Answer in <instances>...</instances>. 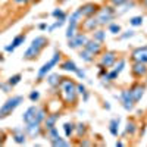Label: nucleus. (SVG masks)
Listing matches in <instances>:
<instances>
[{"instance_id":"nucleus-1","label":"nucleus","mask_w":147,"mask_h":147,"mask_svg":"<svg viewBox=\"0 0 147 147\" xmlns=\"http://www.w3.org/2000/svg\"><path fill=\"white\" fill-rule=\"evenodd\" d=\"M46 110L38 106H30L22 115V121L25 124H41L46 119Z\"/></svg>"},{"instance_id":"nucleus-2","label":"nucleus","mask_w":147,"mask_h":147,"mask_svg":"<svg viewBox=\"0 0 147 147\" xmlns=\"http://www.w3.org/2000/svg\"><path fill=\"white\" fill-rule=\"evenodd\" d=\"M60 94H62L65 103H75L77 102V84L72 80H62L59 84Z\"/></svg>"},{"instance_id":"nucleus-3","label":"nucleus","mask_w":147,"mask_h":147,"mask_svg":"<svg viewBox=\"0 0 147 147\" xmlns=\"http://www.w3.org/2000/svg\"><path fill=\"white\" fill-rule=\"evenodd\" d=\"M46 46H47V38H46V37H43V35L35 37V38L32 40V43L30 44V47L25 50V53H24V59H27V60L35 59L37 56L41 53V50Z\"/></svg>"},{"instance_id":"nucleus-4","label":"nucleus","mask_w":147,"mask_h":147,"mask_svg":"<svg viewBox=\"0 0 147 147\" xmlns=\"http://www.w3.org/2000/svg\"><path fill=\"white\" fill-rule=\"evenodd\" d=\"M22 102H24L22 96H12V97H9V99L2 105V107H0V119H5L6 116H9L18 106H21Z\"/></svg>"},{"instance_id":"nucleus-5","label":"nucleus","mask_w":147,"mask_h":147,"mask_svg":"<svg viewBox=\"0 0 147 147\" xmlns=\"http://www.w3.org/2000/svg\"><path fill=\"white\" fill-rule=\"evenodd\" d=\"M116 12L112 6H105L102 9L97 10V21H99V25L100 27H105V25H109L110 22H112V19L115 18Z\"/></svg>"},{"instance_id":"nucleus-6","label":"nucleus","mask_w":147,"mask_h":147,"mask_svg":"<svg viewBox=\"0 0 147 147\" xmlns=\"http://www.w3.org/2000/svg\"><path fill=\"white\" fill-rule=\"evenodd\" d=\"M59 60H60V52H55L53 57H52L50 60H49V62H46V63L38 69V72H37V78L41 80L43 77H46L47 74L52 71V68H53V66H56V65L59 63Z\"/></svg>"},{"instance_id":"nucleus-7","label":"nucleus","mask_w":147,"mask_h":147,"mask_svg":"<svg viewBox=\"0 0 147 147\" xmlns=\"http://www.w3.org/2000/svg\"><path fill=\"white\" fill-rule=\"evenodd\" d=\"M115 97L122 102V106H124L125 110H128V112H129V110L134 109V105H136V102L132 100V97H131V94H129V90H122L121 94H119V96H115Z\"/></svg>"},{"instance_id":"nucleus-8","label":"nucleus","mask_w":147,"mask_h":147,"mask_svg":"<svg viewBox=\"0 0 147 147\" xmlns=\"http://www.w3.org/2000/svg\"><path fill=\"white\" fill-rule=\"evenodd\" d=\"M90 38L87 35H85L84 32H77L75 35L72 37V38H69L68 40V46L71 47V49H78V47H81V46H85V43H87Z\"/></svg>"},{"instance_id":"nucleus-9","label":"nucleus","mask_w":147,"mask_h":147,"mask_svg":"<svg viewBox=\"0 0 147 147\" xmlns=\"http://www.w3.org/2000/svg\"><path fill=\"white\" fill-rule=\"evenodd\" d=\"M116 62V53L115 52H105L102 59H100V68H109V66H113Z\"/></svg>"},{"instance_id":"nucleus-10","label":"nucleus","mask_w":147,"mask_h":147,"mask_svg":"<svg viewBox=\"0 0 147 147\" xmlns=\"http://www.w3.org/2000/svg\"><path fill=\"white\" fill-rule=\"evenodd\" d=\"M131 59L134 62H141V63H147V46L138 47L132 52Z\"/></svg>"},{"instance_id":"nucleus-11","label":"nucleus","mask_w":147,"mask_h":147,"mask_svg":"<svg viewBox=\"0 0 147 147\" xmlns=\"http://www.w3.org/2000/svg\"><path fill=\"white\" fill-rule=\"evenodd\" d=\"M144 85H141V84H134L132 87L129 88V94H131V97H132V100L134 102H140L141 100V97L144 96Z\"/></svg>"},{"instance_id":"nucleus-12","label":"nucleus","mask_w":147,"mask_h":147,"mask_svg":"<svg viewBox=\"0 0 147 147\" xmlns=\"http://www.w3.org/2000/svg\"><path fill=\"white\" fill-rule=\"evenodd\" d=\"M97 10H99V6H97L96 3H85L80 7V12L81 15L85 16V18H90L93 16L94 13H97Z\"/></svg>"},{"instance_id":"nucleus-13","label":"nucleus","mask_w":147,"mask_h":147,"mask_svg":"<svg viewBox=\"0 0 147 147\" xmlns=\"http://www.w3.org/2000/svg\"><path fill=\"white\" fill-rule=\"evenodd\" d=\"M84 49H85V50H88L90 53H93V55L96 56V55H99V53L103 50V46H102L100 41H97V40H88L87 43H85Z\"/></svg>"},{"instance_id":"nucleus-14","label":"nucleus","mask_w":147,"mask_h":147,"mask_svg":"<svg viewBox=\"0 0 147 147\" xmlns=\"http://www.w3.org/2000/svg\"><path fill=\"white\" fill-rule=\"evenodd\" d=\"M12 136H13V141L16 144H25V140H27V132L24 131V128L21 127H16L12 129Z\"/></svg>"},{"instance_id":"nucleus-15","label":"nucleus","mask_w":147,"mask_h":147,"mask_svg":"<svg viewBox=\"0 0 147 147\" xmlns=\"http://www.w3.org/2000/svg\"><path fill=\"white\" fill-rule=\"evenodd\" d=\"M131 72L136 78H141L147 74V66H146V63H141V62H134V65L131 68Z\"/></svg>"},{"instance_id":"nucleus-16","label":"nucleus","mask_w":147,"mask_h":147,"mask_svg":"<svg viewBox=\"0 0 147 147\" xmlns=\"http://www.w3.org/2000/svg\"><path fill=\"white\" fill-rule=\"evenodd\" d=\"M99 27H100V25H99V21H97V18H93V16L87 18V21H84V24H82L84 31H87V32H93V31H96Z\"/></svg>"},{"instance_id":"nucleus-17","label":"nucleus","mask_w":147,"mask_h":147,"mask_svg":"<svg viewBox=\"0 0 147 147\" xmlns=\"http://www.w3.org/2000/svg\"><path fill=\"white\" fill-rule=\"evenodd\" d=\"M25 38H27V35H25V34H19V35H16L15 38H13V41H12L9 46H6V47H5V50H6V52H9V53H10V52H13L16 47H19L21 44H24Z\"/></svg>"},{"instance_id":"nucleus-18","label":"nucleus","mask_w":147,"mask_h":147,"mask_svg":"<svg viewBox=\"0 0 147 147\" xmlns=\"http://www.w3.org/2000/svg\"><path fill=\"white\" fill-rule=\"evenodd\" d=\"M25 132L31 138H37L41 134V127H40V124H27Z\"/></svg>"},{"instance_id":"nucleus-19","label":"nucleus","mask_w":147,"mask_h":147,"mask_svg":"<svg viewBox=\"0 0 147 147\" xmlns=\"http://www.w3.org/2000/svg\"><path fill=\"white\" fill-rule=\"evenodd\" d=\"M59 119V115L57 113H52V115H47L46 119H44V125H46V129H50L53 127H56V122Z\"/></svg>"},{"instance_id":"nucleus-20","label":"nucleus","mask_w":147,"mask_h":147,"mask_svg":"<svg viewBox=\"0 0 147 147\" xmlns=\"http://www.w3.org/2000/svg\"><path fill=\"white\" fill-rule=\"evenodd\" d=\"M119 122H121L119 118H113L112 121L109 122V131L115 137H118V134H119Z\"/></svg>"},{"instance_id":"nucleus-21","label":"nucleus","mask_w":147,"mask_h":147,"mask_svg":"<svg viewBox=\"0 0 147 147\" xmlns=\"http://www.w3.org/2000/svg\"><path fill=\"white\" fill-rule=\"evenodd\" d=\"M60 81H62V77L59 75V74H52V75H49L47 77V82H49V85L50 87H59V84H60Z\"/></svg>"},{"instance_id":"nucleus-22","label":"nucleus","mask_w":147,"mask_h":147,"mask_svg":"<svg viewBox=\"0 0 147 147\" xmlns=\"http://www.w3.org/2000/svg\"><path fill=\"white\" fill-rule=\"evenodd\" d=\"M60 69L68 71V72H75V71L78 69V66L75 65V62H74V60L68 59V60H65V62H63L62 65H60Z\"/></svg>"},{"instance_id":"nucleus-23","label":"nucleus","mask_w":147,"mask_h":147,"mask_svg":"<svg viewBox=\"0 0 147 147\" xmlns=\"http://www.w3.org/2000/svg\"><path fill=\"white\" fill-rule=\"evenodd\" d=\"M60 136H59V131H57V128L56 127H53V128H50V129H47V138H49V141H55V140H57Z\"/></svg>"},{"instance_id":"nucleus-24","label":"nucleus","mask_w":147,"mask_h":147,"mask_svg":"<svg viewBox=\"0 0 147 147\" xmlns=\"http://www.w3.org/2000/svg\"><path fill=\"white\" fill-rule=\"evenodd\" d=\"M93 40H97V41L103 43V41L106 40V32H105L103 30H96V31H93Z\"/></svg>"},{"instance_id":"nucleus-25","label":"nucleus","mask_w":147,"mask_h":147,"mask_svg":"<svg viewBox=\"0 0 147 147\" xmlns=\"http://www.w3.org/2000/svg\"><path fill=\"white\" fill-rule=\"evenodd\" d=\"M80 57L84 60V62H87V63H90V62H93V60H94V55L90 53L88 50H85V49L80 53Z\"/></svg>"},{"instance_id":"nucleus-26","label":"nucleus","mask_w":147,"mask_h":147,"mask_svg":"<svg viewBox=\"0 0 147 147\" xmlns=\"http://www.w3.org/2000/svg\"><path fill=\"white\" fill-rule=\"evenodd\" d=\"M137 131V125H136V122L134 121H128V124H127V128H125V134H129V136H134Z\"/></svg>"},{"instance_id":"nucleus-27","label":"nucleus","mask_w":147,"mask_h":147,"mask_svg":"<svg viewBox=\"0 0 147 147\" xmlns=\"http://www.w3.org/2000/svg\"><path fill=\"white\" fill-rule=\"evenodd\" d=\"M21 78H22L21 74H15V75H12V77L7 80V82L12 85V87H15L16 84H19V82H21Z\"/></svg>"},{"instance_id":"nucleus-28","label":"nucleus","mask_w":147,"mask_h":147,"mask_svg":"<svg viewBox=\"0 0 147 147\" xmlns=\"http://www.w3.org/2000/svg\"><path fill=\"white\" fill-rule=\"evenodd\" d=\"M74 129H75V127H74V124H71V122H66V124L63 125V131H65V136L66 137H71Z\"/></svg>"},{"instance_id":"nucleus-29","label":"nucleus","mask_w":147,"mask_h":147,"mask_svg":"<svg viewBox=\"0 0 147 147\" xmlns=\"http://www.w3.org/2000/svg\"><path fill=\"white\" fill-rule=\"evenodd\" d=\"M52 15L56 18V19H66V13H65V12L62 10V9H55L53 12H52Z\"/></svg>"},{"instance_id":"nucleus-30","label":"nucleus","mask_w":147,"mask_h":147,"mask_svg":"<svg viewBox=\"0 0 147 147\" xmlns=\"http://www.w3.org/2000/svg\"><path fill=\"white\" fill-rule=\"evenodd\" d=\"M129 24L132 27H141L143 25V16H132L129 19Z\"/></svg>"},{"instance_id":"nucleus-31","label":"nucleus","mask_w":147,"mask_h":147,"mask_svg":"<svg viewBox=\"0 0 147 147\" xmlns=\"http://www.w3.org/2000/svg\"><path fill=\"white\" fill-rule=\"evenodd\" d=\"M109 32L119 34V32H121V25H118V24H115V22H110V24H109Z\"/></svg>"},{"instance_id":"nucleus-32","label":"nucleus","mask_w":147,"mask_h":147,"mask_svg":"<svg viewBox=\"0 0 147 147\" xmlns=\"http://www.w3.org/2000/svg\"><path fill=\"white\" fill-rule=\"evenodd\" d=\"M52 146H59V147H66V146H69V143L66 141V140H63L62 137H59L57 140H55V141H52Z\"/></svg>"},{"instance_id":"nucleus-33","label":"nucleus","mask_w":147,"mask_h":147,"mask_svg":"<svg viewBox=\"0 0 147 147\" xmlns=\"http://www.w3.org/2000/svg\"><path fill=\"white\" fill-rule=\"evenodd\" d=\"M75 128H77V134H78V137H82L84 134H85V131H87V127H85V124H82V122H81V124H78Z\"/></svg>"},{"instance_id":"nucleus-34","label":"nucleus","mask_w":147,"mask_h":147,"mask_svg":"<svg viewBox=\"0 0 147 147\" xmlns=\"http://www.w3.org/2000/svg\"><path fill=\"white\" fill-rule=\"evenodd\" d=\"M124 68H125V60H124V59H121L119 62H118V63L115 65V68H113V69H115V71H116L118 74H121V72H122V69H124Z\"/></svg>"},{"instance_id":"nucleus-35","label":"nucleus","mask_w":147,"mask_h":147,"mask_svg":"<svg viewBox=\"0 0 147 147\" xmlns=\"http://www.w3.org/2000/svg\"><path fill=\"white\" fill-rule=\"evenodd\" d=\"M38 99H40V91L34 90V91L30 93V100H31V102H37Z\"/></svg>"},{"instance_id":"nucleus-36","label":"nucleus","mask_w":147,"mask_h":147,"mask_svg":"<svg viewBox=\"0 0 147 147\" xmlns=\"http://www.w3.org/2000/svg\"><path fill=\"white\" fill-rule=\"evenodd\" d=\"M10 88H12V85L6 81V82H2V84H0V90H2L3 93H9L10 91Z\"/></svg>"},{"instance_id":"nucleus-37","label":"nucleus","mask_w":147,"mask_h":147,"mask_svg":"<svg viewBox=\"0 0 147 147\" xmlns=\"http://www.w3.org/2000/svg\"><path fill=\"white\" fill-rule=\"evenodd\" d=\"M134 35H136V31L128 30V31H125V34L121 35V38H122V40H127V38H131V37H134Z\"/></svg>"},{"instance_id":"nucleus-38","label":"nucleus","mask_w":147,"mask_h":147,"mask_svg":"<svg viewBox=\"0 0 147 147\" xmlns=\"http://www.w3.org/2000/svg\"><path fill=\"white\" fill-rule=\"evenodd\" d=\"M75 74H77V77L80 78V80H85V71H82V69H77L75 71Z\"/></svg>"},{"instance_id":"nucleus-39","label":"nucleus","mask_w":147,"mask_h":147,"mask_svg":"<svg viewBox=\"0 0 147 147\" xmlns=\"http://www.w3.org/2000/svg\"><path fill=\"white\" fill-rule=\"evenodd\" d=\"M109 2L112 5H115V6H122L125 2H128V0H109Z\"/></svg>"},{"instance_id":"nucleus-40","label":"nucleus","mask_w":147,"mask_h":147,"mask_svg":"<svg viewBox=\"0 0 147 147\" xmlns=\"http://www.w3.org/2000/svg\"><path fill=\"white\" fill-rule=\"evenodd\" d=\"M77 91H78L80 94H84V93L87 91V90H85V87H84L82 84H77Z\"/></svg>"},{"instance_id":"nucleus-41","label":"nucleus","mask_w":147,"mask_h":147,"mask_svg":"<svg viewBox=\"0 0 147 147\" xmlns=\"http://www.w3.org/2000/svg\"><path fill=\"white\" fill-rule=\"evenodd\" d=\"M49 27H47V24H40L38 25V30H47Z\"/></svg>"},{"instance_id":"nucleus-42","label":"nucleus","mask_w":147,"mask_h":147,"mask_svg":"<svg viewBox=\"0 0 147 147\" xmlns=\"http://www.w3.org/2000/svg\"><path fill=\"white\" fill-rule=\"evenodd\" d=\"M80 144H81V146H91V143H90V141H81Z\"/></svg>"},{"instance_id":"nucleus-43","label":"nucleus","mask_w":147,"mask_h":147,"mask_svg":"<svg viewBox=\"0 0 147 147\" xmlns=\"http://www.w3.org/2000/svg\"><path fill=\"white\" fill-rule=\"evenodd\" d=\"M15 3H25V2H28V0H13Z\"/></svg>"},{"instance_id":"nucleus-44","label":"nucleus","mask_w":147,"mask_h":147,"mask_svg":"<svg viewBox=\"0 0 147 147\" xmlns=\"http://www.w3.org/2000/svg\"><path fill=\"white\" fill-rule=\"evenodd\" d=\"M84 100H85V102H87V100H88V93H87V91H85V93H84Z\"/></svg>"},{"instance_id":"nucleus-45","label":"nucleus","mask_w":147,"mask_h":147,"mask_svg":"<svg viewBox=\"0 0 147 147\" xmlns=\"http://www.w3.org/2000/svg\"><path fill=\"white\" fill-rule=\"evenodd\" d=\"M121 146H124V143H122V141H116V147H121Z\"/></svg>"},{"instance_id":"nucleus-46","label":"nucleus","mask_w":147,"mask_h":147,"mask_svg":"<svg viewBox=\"0 0 147 147\" xmlns=\"http://www.w3.org/2000/svg\"><path fill=\"white\" fill-rule=\"evenodd\" d=\"M0 144H2V131H0Z\"/></svg>"},{"instance_id":"nucleus-47","label":"nucleus","mask_w":147,"mask_h":147,"mask_svg":"<svg viewBox=\"0 0 147 147\" xmlns=\"http://www.w3.org/2000/svg\"><path fill=\"white\" fill-rule=\"evenodd\" d=\"M143 3H144V5L147 6V0H143Z\"/></svg>"}]
</instances>
